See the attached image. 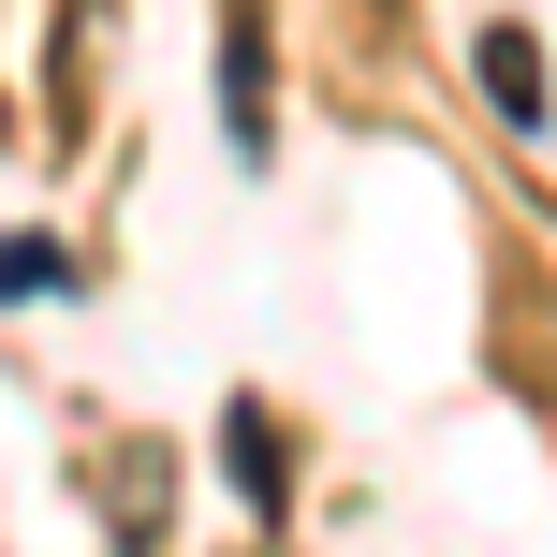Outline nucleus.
Returning <instances> with one entry per match:
<instances>
[{"label": "nucleus", "instance_id": "f257e3e1", "mask_svg": "<svg viewBox=\"0 0 557 557\" xmlns=\"http://www.w3.org/2000/svg\"><path fill=\"white\" fill-rule=\"evenodd\" d=\"M221 103H235V147H264V0L221 15Z\"/></svg>", "mask_w": 557, "mask_h": 557}, {"label": "nucleus", "instance_id": "20e7f679", "mask_svg": "<svg viewBox=\"0 0 557 557\" xmlns=\"http://www.w3.org/2000/svg\"><path fill=\"white\" fill-rule=\"evenodd\" d=\"M235 484H250V499H278V441H264V411H235Z\"/></svg>", "mask_w": 557, "mask_h": 557}, {"label": "nucleus", "instance_id": "f03ea898", "mask_svg": "<svg viewBox=\"0 0 557 557\" xmlns=\"http://www.w3.org/2000/svg\"><path fill=\"white\" fill-rule=\"evenodd\" d=\"M484 103H499L513 133H543V59H529V29H484Z\"/></svg>", "mask_w": 557, "mask_h": 557}, {"label": "nucleus", "instance_id": "7ed1b4c3", "mask_svg": "<svg viewBox=\"0 0 557 557\" xmlns=\"http://www.w3.org/2000/svg\"><path fill=\"white\" fill-rule=\"evenodd\" d=\"M74 294V250H45V235H0V308H45Z\"/></svg>", "mask_w": 557, "mask_h": 557}]
</instances>
